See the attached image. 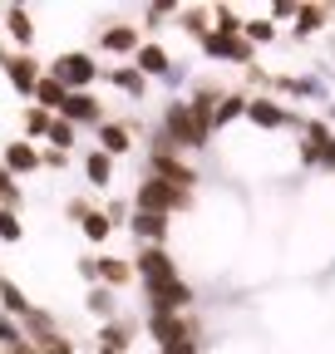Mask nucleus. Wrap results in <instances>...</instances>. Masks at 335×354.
<instances>
[{"instance_id": "nucleus-11", "label": "nucleus", "mask_w": 335, "mask_h": 354, "mask_svg": "<svg viewBox=\"0 0 335 354\" xmlns=\"http://www.w3.org/2000/svg\"><path fill=\"white\" fill-rule=\"evenodd\" d=\"M138 69L143 74H168V55L158 50V44H143V50H138Z\"/></svg>"}, {"instance_id": "nucleus-7", "label": "nucleus", "mask_w": 335, "mask_h": 354, "mask_svg": "<svg viewBox=\"0 0 335 354\" xmlns=\"http://www.w3.org/2000/svg\"><path fill=\"white\" fill-rule=\"evenodd\" d=\"M60 113H69V118H84V123H94V118H99V104H94L89 94H69Z\"/></svg>"}, {"instance_id": "nucleus-18", "label": "nucleus", "mask_w": 335, "mask_h": 354, "mask_svg": "<svg viewBox=\"0 0 335 354\" xmlns=\"http://www.w3.org/2000/svg\"><path fill=\"white\" fill-rule=\"evenodd\" d=\"M0 295H6V310H15V315H30V305H25V295L10 286V281H0Z\"/></svg>"}, {"instance_id": "nucleus-17", "label": "nucleus", "mask_w": 335, "mask_h": 354, "mask_svg": "<svg viewBox=\"0 0 335 354\" xmlns=\"http://www.w3.org/2000/svg\"><path fill=\"white\" fill-rule=\"evenodd\" d=\"M10 35H15L20 44H30V39H35V25H30V15H25V10H10Z\"/></svg>"}, {"instance_id": "nucleus-9", "label": "nucleus", "mask_w": 335, "mask_h": 354, "mask_svg": "<svg viewBox=\"0 0 335 354\" xmlns=\"http://www.w3.org/2000/svg\"><path fill=\"white\" fill-rule=\"evenodd\" d=\"M89 183H94V187H109V183H114V158H109V153H94V158H89Z\"/></svg>"}, {"instance_id": "nucleus-12", "label": "nucleus", "mask_w": 335, "mask_h": 354, "mask_svg": "<svg viewBox=\"0 0 335 354\" xmlns=\"http://www.w3.org/2000/svg\"><path fill=\"white\" fill-rule=\"evenodd\" d=\"M104 44H109V50H138V35L129 30V25H118V30H104Z\"/></svg>"}, {"instance_id": "nucleus-10", "label": "nucleus", "mask_w": 335, "mask_h": 354, "mask_svg": "<svg viewBox=\"0 0 335 354\" xmlns=\"http://www.w3.org/2000/svg\"><path fill=\"white\" fill-rule=\"evenodd\" d=\"M246 113H251V118H257L262 128H276V123L286 118V113H281L276 104H266V99H251V104H246Z\"/></svg>"}, {"instance_id": "nucleus-27", "label": "nucleus", "mask_w": 335, "mask_h": 354, "mask_svg": "<svg viewBox=\"0 0 335 354\" xmlns=\"http://www.w3.org/2000/svg\"><path fill=\"white\" fill-rule=\"evenodd\" d=\"M246 35H251V39H271V20H251Z\"/></svg>"}, {"instance_id": "nucleus-6", "label": "nucleus", "mask_w": 335, "mask_h": 354, "mask_svg": "<svg viewBox=\"0 0 335 354\" xmlns=\"http://www.w3.org/2000/svg\"><path fill=\"white\" fill-rule=\"evenodd\" d=\"M39 167V153L30 143H10L6 148V172H35Z\"/></svg>"}, {"instance_id": "nucleus-3", "label": "nucleus", "mask_w": 335, "mask_h": 354, "mask_svg": "<svg viewBox=\"0 0 335 354\" xmlns=\"http://www.w3.org/2000/svg\"><path fill=\"white\" fill-rule=\"evenodd\" d=\"M202 50H207V55H227V59H237V64L251 59V50H246L242 39H232V35H202Z\"/></svg>"}, {"instance_id": "nucleus-8", "label": "nucleus", "mask_w": 335, "mask_h": 354, "mask_svg": "<svg viewBox=\"0 0 335 354\" xmlns=\"http://www.w3.org/2000/svg\"><path fill=\"white\" fill-rule=\"evenodd\" d=\"M35 94H39V104H45V109H64L69 88H64L60 79H39V84H35Z\"/></svg>"}, {"instance_id": "nucleus-25", "label": "nucleus", "mask_w": 335, "mask_h": 354, "mask_svg": "<svg viewBox=\"0 0 335 354\" xmlns=\"http://www.w3.org/2000/svg\"><path fill=\"white\" fill-rule=\"evenodd\" d=\"M25 128H30V133H50V113H39V109L25 113Z\"/></svg>"}, {"instance_id": "nucleus-4", "label": "nucleus", "mask_w": 335, "mask_h": 354, "mask_svg": "<svg viewBox=\"0 0 335 354\" xmlns=\"http://www.w3.org/2000/svg\"><path fill=\"white\" fill-rule=\"evenodd\" d=\"M99 153H109V158H118V153H129L134 148V138H129V128H123V123H104V133H99Z\"/></svg>"}, {"instance_id": "nucleus-16", "label": "nucleus", "mask_w": 335, "mask_h": 354, "mask_svg": "<svg viewBox=\"0 0 335 354\" xmlns=\"http://www.w3.org/2000/svg\"><path fill=\"white\" fill-rule=\"evenodd\" d=\"M320 20H325V10H316V6L306 10V6H301V10H296V35H311V30H320Z\"/></svg>"}, {"instance_id": "nucleus-19", "label": "nucleus", "mask_w": 335, "mask_h": 354, "mask_svg": "<svg viewBox=\"0 0 335 354\" xmlns=\"http://www.w3.org/2000/svg\"><path fill=\"white\" fill-rule=\"evenodd\" d=\"M20 232H25L20 216H15V212H0V236H6V241H20Z\"/></svg>"}, {"instance_id": "nucleus-14", "label": "nucleus", "mask_w": 335, "mask_h": 354, "mask_svg": "<svg viewBox=\"0 0 335 354\" xmlns=\"http://www.w3.org/2000/svg\"><path fill=\"white\" fill-rule=\"evenodd\" d=\"M134 232H138V236H148V241H153V236H163V212H138V216H134Z\"/></svg>"}, {"instance_id": "nucleus-1", "label": "nucleus", "mask_w": 335, "mask_h": 354, "mask_svg": "<svg viewBox=\"0 0 335 354\" xmlns=\"http://www.w3.org/2000/svg\"><path fill=\"white\" fill-rule=\"evenodd\" d=\"M183 192L178 187H168L163 177H143V187H138V212H163V207H178Z\"/></svg>"}, {"instance_id": "nucleus-29", "label": "nucleus", "mask_w": 335, "mask_h": 354, "mask_svg": "<svg viewBox=\"0 0 335 354\" xmlns=\"http://www.w3.org/2000/svg\"><path fill=\"white\" fill-rule=\"evenodd\" d=\"M0 192H6V197H15V187H10V172H6V167H0Z\"/></svg>"}, {"instance_id": "nucleus-21", "label": "nucleus", "mask_w": 335, "mask_h": 354, "mask_svg": "<svg viewBox=\"0 0 335 354\" xmlns=\"http://www.w3.org/2000/svg\"><path fill=\"white\" fill-rule=\"evenodd\" d=\"M123 344H129V330H123V325H109V330H104V354H109V349H123Z\"/></svg>"}, {"instance_id": "nucleus-15", "label": "nucleus", "mask_w": 335, "mask_h": 354, "mask_svg": "<svg viewBox=\"0 0 335 354\" xmlns=\"http://www.w3.org/2000/svg\"><path fill=\"white\" fill-rule=\"evenodd\" d=\"M94 271H99L104 281H114V286H118V281H129V276H134V266H123V261H99Z\"/></svg>"}, {"instance_id": "nucleus-23", "label": "nucleus", "mask_w": 335, "mask_h": 354, "mask_svg": "<svg viewBox=\"0 0 335 354\" xmlns=\"http://www.w3.org/2000/svg\"><path fill=\"white\" fill-rule=\"evenodd\" d=\"M50 138H55V148H69L74 143V123H50Z\"/></svg>"}, {"instance_id": "nucleus-2", "label": "nucleus", "mask_w": 335, "mask_h": 354, "mask_svg": "<svg viewBox=\"0 0 335 354\" xmlns=\"http://www.w3.org/2000/svg\"><path fill=\"white\" fill-rule=\"evenodd\" d=\"M55 79H60L64 88H69V84H74V88H84V84L94 79V59H89V55H64V59L55 64Z\"/></svg>"}, {"instance_id": "nucleus-13", "label": "nucleus", "mask_w": 335, "mask_h": 354, "mask_svg": "<svg viewBox=\"0 0 335 354\" xmlns=\"http://www.w3.org/2000/svg\"><path fill=\"white\" fill-rule=\"evenodd\" d=\"M109 227H114V216H104V212H84V236H89V241H104Z\"/></svg>"}, {"instance_id": "nucleus-26", "label": "nucleus", "mask_w": 335, "mask_h": 354, "mask_svg": "<svg viewBox=\"0 0 335 354\" xmlns=\"http://www.w3.org/2000/svg\"><path fill=\"white\" fill-rule=\"evenodd\" d=\"M0 344H20V335H15V320H10V315H0Z\"/></svg>"}, {"instance_id": "nucleus-28", "label": "nucleus", "mask_w": 335, "mask_h": 354, "mask_svg": "<svg viewBox=\"0 0 335 354\" xmlns=\"http://www.w3.org/2000/svg\"><path fill=\"white\" fill-rule=\"evenodd\" d=\"M89 305H94V310H99V315H109V310H114V300H109V295H104V290H94V295H89Z\"/></svg>"}, {"instance_id": "nucleus-22", "label": "nucleus", "mask_w": 335, "mask_h": 354, "mask_svg": "<svg viewBox=\"0 0 335 354\" xmlns=\"http://www.w3.org/2000/svg\"><path fill=\"white\" fill-rule=\"evenodd\" d=\"M242 109H246V104H242V94H232V99H222V104H217V123H227V118H237Z\"/></svg>"}, {"instance_id": "nucleus-5", "label": "nucleus", "mask_w": 335, "mask_h": 354, "mask_svg": "<svg viewBox=\"0 0 335 354\" xmlns=\"http://www.w3.org/2000/svg\"><path fill=\"white\" fill-rule=\"evenodd\" d=\"M6 74H10V84L20 88V94H35L39 74H35V64H30V59H20V55H15V59H6Z\"/></svg>"}, {"instance_id": "nucleus-30", "label": "nucleus", "mask_w": 335, "mask_h": 354, "mask_svg": "<svg viewBox=\"0 0 335 354\" xmlns=\"http://www.w3.org/2000/svg\"><path fill=\"white\" fill-rule=\"evenodd\" d=\"M10 354H35V349L30 344H10Z\"/></svg>"}, {"instance_id": "nucleus-20", "label": "nucleus", "mask_w": 335, "mask_h": 354, "mask_svg": "<svg viewBox=\"0 0 335 354\" xmlns=\"http://www.w3.org/2000/svg\"><path fill=\"white\" fill-rule=\"evenodd\" d=\"M114 84H118V88H129V94H143V79H138L134 69H114Z\"/></svg>"}, {"instance_id": "nucleus-24", "label": "nucleus", "mask_w": 335, "mask_h": 354, "mask_svg": "<svg viewBox=\"0 0 335 354\" xmlns=\"http://www.w3.org/2000/svg\"><path fill=\"white\" fill-rule=\"evenodd\" d=\"M237 30H242V20L232 10H217V35H237Z\"/></svg>"}]
</instances>
